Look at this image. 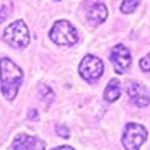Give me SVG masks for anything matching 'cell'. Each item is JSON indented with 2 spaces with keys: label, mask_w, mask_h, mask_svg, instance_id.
Returning <instances> with one entry per match:
<instances>
[{
  "label": "cell",
  "mask_w": 150,
  "mask_h": 150,
  "mask_svg": "<svg viewBox=\"0 0 150 150\" xmlns=\"http://www.w3.org/2000/svg\"><path fill=\"white\" fill-rule=\"evenodd\" d=\"M0 82H2V93L5 100L8 101L15 100L18 88L23 82V72L8 57H4L0 60Z\"/></svg>",
  "instance_id": "6da1fadb"
},
{
  "label": "cell",
  "mask_w": 150,
  "mask_h": 150,
  "mask_svg": "<svg viewBox=\"0 0 150 150\" xmlns=\"http://www.w3.org/2000/svg\"><path fill=\"white\" fill-rule=\"evenodd\" d=\"M49 36L57 46H64V47L75 46L79 41V33L72 26V23L67 21V20H60V21L54 23Z\"/></svg>",
  "instance_id": "7a4b0ae2"
},
{
  "label": "cell",
  "mask_w": 150,
  "mask_h": 150,
  "mask_svg": "<svg viewBox=\"0 0 150 150\" xmlns=\"http://www.w3.org/2000/svg\"><path fill=\"white\" fill-rule=\"evenodd\" d=\"M4 41L15 49L26 47L30 44V31H28L25 21L18 20V21H13L11 25H8L7 30L4 31Z\"/></svg>",
  "instance_id": "3957f363"
},
{
  "label": "cell",
  "mask_w": 150,
  "mask_h": 150,
  "mask_svg": "<svg viewBox=\"0 0 150 150\" xmlns=\"http://www.w3.org/2000/svg\"><path fill=\"white\" fill-rule=\"evenodd\" d=\"M145 140H147V129L144 126L135 124V122H129L124 127L122 144L126 150H139Z\"/></svg>",
  "instance_id": "277c9868"
},
{
  "label": "cell",
  "mask_w": 150,
  "mask_h": 150,
  "mask_svg": "<svg viewBox=\"0 0 150 150\" xmlns=\"http://www.w3.org/2000/svg\"><path fill=\"white\" fill-rule=\"evenodd\" d=\"M103 60L98 59L96 56H85L83 60L80 62L79 72L85 80L88 82H95L103 75Z\"/></svg>",
  "instance_id": "5b68a950"
},
{
  "label": "cell",
  "mask_w": 150,
  "mask_h": 150,
  "mask_svg": "<svg viewBox=\"0 0 150 150\" xmlns=\"http://www.w3.org/2000/svg\"><path fill=\"white\" fill-rule=\"evenodd\" d=\"M111 62H112V67L116 70V74H124V72L129 69L131 65V52H129V49L122 44H117L112 47L111 54Z\"/></svg>",
  "instance_id": "8992f818"
},
{
  "label": "cell",
  "mask_w": 150,
  "mask_h": 150,
  "mask_svg": "<svg viewBox=\"0 0 150 150\" xmlns=\"http://www.w3.org/2000/svg\"><path fill=\"white\" fill-rule=\"evenodd\" d=\"M85 13L88 21H91L93 25H98V23H103L106 18H108V8H106L105 4L98 2V0H86L85 2Z\"/></svg>",
  "instance_id": "52a82bcc"
},
{
  "label": "cell",
  "mask_w": 150,
  "mask_h": 150,
  "mask_svg": "<svg viewBox=\"0 0 150 150\" xmlns=\"http://www.w3.org/2000/svg\"><path fill=\"white\" fill-rule=\"evenodd\" d=\"M127 93H129V98H131V101L134 103L135 106H139V108H144L150 103V93L144 85L140 83H129L127 86Z\"/></svg>",
  "instance_id": "ba28073f"
},
{
  "label": "cell",
  "mask_w": 150,
  "mask_h": 150,
  "mask_svg": "<svg viewBox=\"0 0 150 150\" xmlns=\"http://www.w3.org/2000/svg\"><path fill=\"white\" fill-rule=\"evenodd\" d=\"M13 149L15 150H44L46 144H44V140L38 139V137L20 134L13 140Z\"/></svg>",
  "instance_id": "9c48e42d"
},
{
  "label": "cell",
  "mask_w": 150,
  "mask_h": 150,
  "mask_svg": "<svg viewBox=\"0 0 150 150\" xmlns=\"http://www.w3.org/2000/svg\"><path fill=\"white\" fill-rule=\"evenodd\" d=\"M119 95H121V86H119V82H117L116 79L109 80L108 86H106V90H105V98H106V101H108V103L116 101L117 98H119Z\"/></svg>",
  "instance_id": "30bf717a"
},
{
  "label": "cell",
  "mask_w": 150,
  "mask_h": 150,
  "mask_svg": "<svg viewBox=\"0 0 150 150\" xmlns=\"http://www.w3.org/2000/svg\"><path fill=\"white\" fill-rule=\"evenodd\" d=\"M140 4V0H122L121 4V11L122 13H132L137 8V5Z\"/></svg>",
  "instance_id": "8fae6325"
},
{
  "label": "cell",
  "mask_w": 150,
  "mask_h": 150,
  "mask_svg": "<svg viewBox=\"0 0 150 150\" xmlns=\"http://www.w3.org/2000/svg\"><path fill=\"white\" fill-rule=\"evenodd\" d=\"M39 91H41V96H42V98L47 96V101H51V100L54 98V93L51 91V88H49V86H44V85H42L41 88H39Z\"/></svg>",
  "instance_id": "7c38bea8"
},
{
  "label": "cell",
  "mask_w": 150,
  "mask_h": 150,
  "mask_svg": "<svg viewBox=\"0 0 150 150\" xmlns=\"http://www.w3.org/2000/svg\"><path fill=\"white\" fill-rule=\"evenodd\" d=\"M10 11H11L10 10V4H8V5H2V7H0V23L10 15Z\"/></svg>",
  "instance_id": "4fadbf2b"
},
{
  "label": "cell",
  "mask_w": 150,
  "mask_h": 150,
  "mask_svg": "<svg viewBox=\"0 0 150 150\" xmlns=\"http://www.w3.org/2000/svg\"><path fill=\"white\" fill-rule=\"evenodd\" d=\"M140 69L144 72H150V54H147L145 57H142L140 60Z\"/></svg>",
  "instance_id": "5bb4252c"
},
{
  "label": "cell",
  "mask_w": 150,
  "mask_h": 150,
  "mask_svg": "<svg viewBox=\"0 0 150 150\" xmlns=\"http://www.w3.org/2000/svg\"><path fill=\"white\" fill-rule=\"evenodd\" d=\"M57 134L62 135L64 139H67V137H69V132H67V129H65V127H57Z\"/></svg>",
  "instance_id": "9a60e30c"
},
{
  "label": "cell",
  "mask_w": 150,
  "mask_h": 150,
  "mask_svg": "<svg viewBox=\"0 0 150 150\" xmlns=\"http://www.w3.org/2000/svg\"><path fill=\"white\" fill-rule=\"evenodd\" d=\"M28 117L36 121V119H38V111H36V109H31V111H30V116H28Z\"/></svg>",
  "instance_id": "2e32d148"
},
{
  "label": "cell",
  "mask_w": 150,
  "mask_h": 150,
  "mask_svg": "<svg viewBox=\"0 0 150 150\" xmlns=\"http://www.w3.org/2000/svg\"><path fill=\"white\" fill-rule=\"evenodd\" d=\"M52 150H74L72 147H67V145H62V147H56V149H52Z\"/></svg>",
  "instance_id": "e0dca14e"
},
{
  "label": "cell",
  "mask_w": 150,
  "mask_h": 150,
  "mask_svg": "<svg viewBox=\"0 0 150 150\" xmlns=\"http://www.w3.org/2000/svg\"><path fill=\"white\" fill-rule=\"evenodd\" d=\"M56 2H59V0H56Z\"/></svg>",
  "instance_id": "ac0fdd59"
}]
</instances>
